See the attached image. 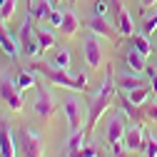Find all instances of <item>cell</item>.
Here are the masks:
<instances>
[{
	"mask_svg": "<svg viewBox=\"0 0 157 157\" xmlns=\"http://www.w3.org/2000/svg\"><path fill=\"white\" fill-rule=\"evenodd\" d=\"M30 70L37 72V75H43L45 80H50V82L57 85V87L80 90V92L87 90V77H85V72H80V75H75V77H72V75H67L63 67H55V65H48V63H40V60L30 63Z\"/></svg>",
	"mask_w": 157,
	"mask_h": 157,
	"instance_id": "1",
	"label": "cell"
},
{
	"mask_svg": "<svg viewBox=\"0 0 157 157\" xmlns=\"http://www.w3.org/2000/svg\"><path fill=\"white\" fill-rule=\"evenodd\" d=\"M115 87H117V82H115V77H112V70H107L105 82H102L100 92H97L92 100H90V110H87V117H85V130H87V132H92V130H95L97 120H100L102 112L110 107L112 97H115Z\"/></svg>",
	"mask_w": 157,
	"mask_h": 157,
	"instance_id": "2",
	"label": "cell"
},
{
	"mask_svg": "<svg viewBox=\"0 0 157 157\" xmlns=\"http://www.w3.org/2000/svg\"><path fill=\"white\" fill-rule=\"evenodd\" d=\"M17 150L20 157H43V137L30 127L17 130Z\"/></svg>",
	"mask_w": 157,
	"mask_h": 157,
	"instance_id": "3",
	"label": "cell"
},
{
	"mask_svg": "<svg viewBox=\"0 0 157 157\" xmlns=\"http://www.w3.org/2000/svg\"><path fill=\"white\" fill-rule=\"evenodd\" d=\"M30 13H28V17L23 20V25H20V33H17V45H20V50L28 55V57H35L37 52H40V43H37V35H35V25L30 23Z\"/></svg>",
	"mask_w": 157,
	"mask_h": 157,
	"instance_id": "4",
	"label": "cell"
},
{
	"mask_svg": "<svg viewBox=\"0 0 157 157\" xmlns=\"http://www.w3.org/2000/svg\"><path fill=\"white\" fill-rule=\"evenodd\" d=\"M35 112L40 115L43 122H50L55 112H57V105H55V95L45 87V85H37V100H35Z\"/></svg>",
	"mask_w": 157,
	"mask_h": 157,
	"instance_id": "5",
	"label": "cell"
},
{
	"mask_svg": "<svg viewBox=\"0 0 157 157\" xmlns=\"http://www.w3.org/2000/svg\"><path fill=\"white\" fill-rule=\"evenodd\" d=\"M110 5H112V13H115V25H117V30H120V35L132 37V35H135V20H132V15L125 10L122 0H110Z\"/></svg>",
	"mask_w": 157,
	"mask_h": 157,
	"instance_id": "6",
	"label": "cell"
},
{
	"mask_svg": "<svg viewBox=\"0 0 157 157\" xmlns=\"http://www.w3.org/2000/svg\"><path fill=\"white\" fill-rule=\"evenodd\" d=\"M82 52H85V63L95 70V67H100L102 65V45L100 40H97V35L90 33L85 37V43H82Z\"/></svg>",
	"mask_w": 157,
	"mask_h": 157,
	"instance_id": "7",
	"label": "cell"
},
{
	"mask_svg": "<svg viewBox=\"0 0 157 157\" xmlns=\"http://www.w3.org/2000/svg\"><path fill=\"white\" fill-rule=\"evenodd\" d=\"M20 92H23V90L17 87V82H10V80H3V82H0V95H3L5 105H10V110H15V112H20L23 105H25V100H23Z\"/></svg>",
	"mask_w": 157,
	"mask_h": 157,
	"instance_id": "8",
	"label": "cell"
},
{
	"mask_svg": "<svg viewBox=\"0 0 157 157\" xmlns=\"http://www.w3.org/2000/svg\"><path fill=\"white\" fill-rule=\"evenodd\" d=\"M63 107H65V117H67L70 132L85 127V122H82V105H80V100H75V97H67V100L63 102Z\"/></svg>",
	"mask_w": 157,
	"mask_h": 157,
	"instance_id": "9",
	"label": "cell"
},
{
	"mask_svg": "<svg viewBox=\"0 0 157 157\" xmlns=\"http://www.w3.org/2000/svg\"><path fill=\"white\" fill-rule=\"evenodd\" d=\"M125 132H127L125 120H122L120 115H115V117H110V122H107V127H105V140H107L110 145H120V142L125 140Z\"/></svg>",
	"mask_w": 157,
	"mask_h": 157,
	"instance_id": "10",
	"label": "cell"
},
{
	"mask_svg": "<svg viewBox=\"0 0 157 157\" xmlns=\"http://www.w3.org/2000/svg\"><path fill=\"white\" fill-rule=\"evenodd\" d=\"M0 155L3 157H17V145H15V135L8 122H0Z\"/></svg>",
	"mask_w": 157,
	"mask_h": 157,
	"instance_id": "11",
	"label": "cell"
},
{
	"mask_svg": "<svg viewBox=\"0 0 157 157\" xmlns=\"http://www.w3.org/2000/svg\"><path fill=\"white\" fill-rule=\"evenodd\" d=\"M87 28H90V33H95V35H102V37H110V40H117V25H110L107 23V17H97V15H92L90 20H87Z\"/></svg>",
	"mask_w": 157,
	"mask_h": 157,
	"instance_id": "12",
	"label": "cell"
},
{
	"mask_svg": "<svg viewBox=\"0 0 157 157\" xmlns=\"http://www.w3.org/2000/svg\"><path fill=\"white\" fill-rule=\"evenodd\" d=\"M142 147H145V130H142V125H135L125 132V150L142 152Z\"/></svg>",
	"mask_w": 157,
	"mask_h": 157,
	"instance_id": "13",
	"label": "cell"
},
{
	"mask_svg": "<svg viewBox=\"0 0 157 157\" xmlns=\"http://www.w3.org/2000/svg\"><path fill=\"white\" fill-rule=\"evenodd\" d=\"M52 0H35V3L28 5V13L35 17V20H50V13H52Z\"/></svg>",
	"mask_w": 157,
	"mask_h": 157,
	"instance_id": "14",
	"label": "cell"
},
{
	"mask_svg": "<svg viewBox=\"0 0 157 157\" xmlns=\"http://www.w3.org/2000/svg\"><path fill=\"white\" fill-rule=\"evenodd\" d=\"M0 48H3L5 55H10V60H17V45H15V40L10 37V33L5 30L3 20H0Z\"/></svg>",
	"mask_w": 157,
	"mask_h": 157,
	"instance_id": "15",
	"label": "cell"
},
{
	"mask_svg": "<svg viewBox=\"0 0 157 157\" xmlns=\"http://www.w3.org/2000/svg\"><path fill=\"white\" fill-rule=\"evenodd\" d=\"M120 107H122V112H125V115H130V117H132V122H135V125H142V127H145L147 117L142 115V107H140V105H132V102L127 100V97H122Z\"/></svg>",
	"mask_w": 157,
	"mask_h": 157,
	"instance_id": "16",
	"label": "cell"
},
{
	"mask_svg": "<svg viewBox=\"0 0 157 157\" xmlns=\"http://www.w3.org/2000/svg\"><path fill=\"white\" fill-rule=\"evenodd\" d=\"M85 135H87V130H85V127H80V130L70 132L67 142H65V152H67V157H70V155H75L77 150H80V147L85 145Z\"/></svg>",
	"mask_w": 157,
	"mask_h": 157,
	"instance_id": "17",
	"label": "cell"
},
{
	"mask_svg": "<svg viewBox=\"0 0 157 157\" xmlns=\"http://www.w3.org/2000/svg\"><path fill=\"white\" fill-rule=\"evenodd\" d=\"M125 60H127V67H130L135 75H140V72H145V70H147V63H145L147 57H145L142 52H137L135 48L127 52V57H125Z\"/></svg>",
	"mask_w": 157,
	"mask_h": 157,
	"instance_id": "18",
	"label": "cell"
},
{
	"mask_svg": "<svg viewBox=\"0 0 157 157\" xmlns=\"http://www.w3.org/2000/svg\"><path fill=\"white\" fill-rule=\"evenodd\" d=\"M63 35H67V37H72L77 30H80V20H77V15L72 13V10H65V17H63V25L57 28Z\"/></svg>",
	"mask_w": 157,
	"mask_h": 157,
	"instance_id": "19",
	"label": "cell"
},
{
	"mask_svg": "<svg viewBox=\"0 0 157 157\" xmlns=\"http://www.w3.org/2000/svg\"><path fill=\"white\" fill-rule=\"evenodd\" d=\"M150 92H152V87H150V85L135 87V90H130V92H127V100H130L132 105H145V102H147V97H150Z\"/></svg>",
	"mask_w": 157,
	"mask_h": 157,
	"instance_id": "20",
	"label": "cell"
},
{
	"mask_svg": "<svg viewBox=\"0 0 157 157\" xmlns=\"http://www.w3.org/2000/svg\"><path fill=\"white\" fill-rule=\"evenodd\" d=\"M35 35H37V43H40V52H43V50H50V48L57 45V43H55V35H52L50 30H43V28L35 25Z\"/></svg>",
	"mask_w": 157,
	"mask_h": 157,
	"instance_id": "21",
	"label": "cell"
},
{
	"mask_svg": "<svg viewBox=\"0 0 157 157\" xmlns=\"http://www.w3.org/2000/svg\"><path fill=\"white\" fill-rule=\"evenodd\" d=\"M17 87L20 90H30V87H37V80H35V72L28 67V70H20V75H17Z\"/></svg>",
	"mask_w": 157,
	"mask_h": 157,
	"instance_id": "22",
	"label": "cell"
},
{
	"mask_svg": "<svg viewBox=\"0 0 157 157\" xmlns=\"http://www.w3.org/2000/svg\"><path fill=\"white\" fill-rule=\"evenodd\" d=\"M145 82L140 80V77H137V75H120V77H117V87H122V90H135V87H142Z\"/></svg>",
	"mask_w": 157,
	"mask_h": 157,
	"instance_id": "23",
	"label": "cell"
},
{
	"mask_svg": "<svg viewBox=\"0 0 157 157\" xmlns=\"http://www.w3.org/2000/svg\"><path fill=\"white\" fill-rule=\"evenodd\" d=\"M130 40H132V45H135V50H137V52H142L145 57H150L152 45H150V40H147V35H132Z\"/></svg>",
	"mask_w": 157,
	"mask_h": 157,
	"instance_id": "24",
	"label": "cell"
},
{
	"mask_svg": "<svg viewBox=\"0 0 157 157\" xmlns=\"http://www.w3.org/2000/svg\"><path fill=\"white\" fill-rule=\"evenodd\" d=\"M70 157H105V155H102V150L97 147V145L90 142V145H82L80 150H77L75 155H70Z\"/></svg>",
	"mask_w": 157,
	"mask_h": 157,
	"instance_id": "25",
	"label": "cell"
},
{
	"mask_svg": "<svg viewBox=\"0 0 157 157\" xmlns=\"http://www.w3.org/2000/svg\"><path fill=\"white\" fill-rule=\"evenodd\" d=\"M15 5H17V0H5V3L0 5V20H3V23H8L10 17H13V13H15Z\"/></svg>",
	"mask_w": 157,
	"mask_h": 157,
	"instance_id": "26",
	"label": "cell"
},
{
	"mask_svg": "<svg viewBox=\"0 0 157 157\" xmlns=\"http://www.w3.org/2000/svg\"><path fill=\"white\" fill-rule=\"evenodd\" d=\"M70 60H72V52H70L67 48H63L60 52L55 55V63H52V65H55V67H63V70H65V67L70 65Z\"/></svg>",
	"mask_w": 157,
	"mask_h": 157,
	"instance_id": "27",
	"label": "cell"
},
{
	"mask_svg": "<svg viewBox=\"0 0 157 157\" xmlns=\"http://www.w3.org/2000/svg\"><path fill=\"white\" fill-rule=\"evenodd\" d=\"M145 157H157V137L155 135H145V147H142Z\"/></svg>",
	"mask_w": 157,
	"mask_h": 157,
	"instance_id": "28",
	"label": "cell"
},
{
	"mask_svg": "<svg viewBox=\"0 0 157 157\" xmlns=\"http://www.w3.org/2000/svg\"><path fill=\"white\" fill-rule=\"evenodd\" d=\"M110 0H95V5H92V13L97 15V17H107V13H110Z\"/></svg>",
	"mask_w": 157,
	"mask_h": 157,
	"instance_id": "29",
	"label": "cell"
},
{
	"mask_svg": "<svg viewBox=\"0 0 157 157\" xmlns=\"http://www.w3.org/2000/svg\"><path fill=\"white\" fill-rule=\"evenodd\" d=\"M140 107H142V115L147 117V122H157V102H145Z\"/></svg>",
	"mask_w": 157,
	"mask_h": 157,
	"instance_id": "30",
	"label": "cell"
},
{
	"mask_svg": "<svg viewBox=\"0 0 157 157\" xmlns=\"http://www.w3.org/2000/svg\"><path fill=\"white\" fill-rule=\"evenodd\" d=\"M155 30H157V13H152L147 20H145V25H142V35H147V37H150Z\"/></svg>",
	"mask_w": 157,
	"mask_h": 157,
	"instance_id": "31",
	"label": "cell"
},
{
	"mask_svg": "<svg viewBox=\"0 0 157 157\" xmlns=\"http://www.w3.org/2000/svg\"><path fill=\"white\" fill-rule=\"evenodd\" d=\"M63 17H65V13H60V10H52V13H50V25L60 28V25H63Z\"/></svg>",
	"mask_w": 157,
	"mask_h": 157,
	"instance_id": "32",
	"label": "cell"
},
{
	"mask_svg": "<svg viewBox=\"0 0 157 157\" xmlns=\"http://www.w3.org/2000/svg\"><path fill=\"white\" fill-rule=\"evenodd\" d=\"M147 75H150V87H152V95L157 97V70H155V67H147Z\"/></svg>",
	"mask_w": 157,
	"mask_h": 157,
	"instance_id": "33",
	"label": "cell"
},
{
	"mask_svg": "<svg viewBox=\"0 0 157 157\" xmlns=\"http://www.w3.org/2000/svg\"><path fill=\"white\" fill-rule=\"evenodd\" d=\"M155 3H157V0H140V10L147 13V8H150V10L155 8Z\"/></svg>",
	"mask_w": 157,
	"mask_h": 157,
	"instance_id": "34",
	"label": "cell"
},
{
	"mask_svg": "<svg viewBox=\"0 0 157 157\" xmlns=\"http://www.w3.org/2000/svg\"><path fill=\"white\" fill-rule=\"evenodd\" d=\"M3 3H5V0H0V5H3Z\"/></svg>",
	"mask_w": 157,
	"mask_h": 157,
	"instance_id": "35",
	"label": "cell"
},
{
	"mask_svg": "<svg viewBox=\"0 0 157 157\" xmlns=\"http://www.w3.org/2000/svg\"><path fill=\"white\" fill-rule=\"evenodd\" d=\"M52 3H60V0H52Z\"/></svg>",
	"mask_w": 157,
	"mask_h": 157,
	"instance_id": "36",
	"label": "cell"
},
{
	"mask_svg": "<svg viewBox=\"0 0 157 157\" xmlns=\"http://www.w3.org/2000/svg\"><path fill=\"white\" fill-rule=\"evenodd\" d=\"M30 3H33V0H28V5H30Z\"/></svg>",
	"mask_w": 157,
	"mask_h": 157,
	"instance_id": "37",
	"label": "cell"
}]
</instances>
